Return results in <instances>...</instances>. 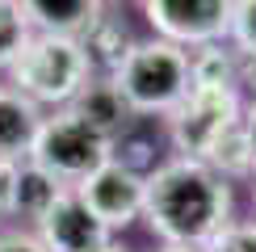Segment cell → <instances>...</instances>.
I'll use <instances>...</instances> for the list:
<instances>
[{"mask_svg": "<svg viewBox=\"0 0 256 252\" xmlns=\"http://www.w3.org/2000/svg\"><path fill=\"white\" fill-rule=\"evenodd\" d=\"M236 218V189L202 160L168 156L143 176V223L160 248H206Z\"/></svg>", "mask_w": 256, "mask_h": 252, "instance_id": "cell-1", "label": "cell"}, {"mask_svg": "<svg viewBox=\"0 0 256 252\" xmlns=\"http://www.w3.org/2000/svg\"><path fill=\"white\" fill-rule=\"evenodd\" d=\"M110 80L138 122H164L189 92V50L164 38H134Z\"/></svg>", "mask_w": 256, "mask_h": 252, "instance_id": "cell-2", "label": "cell"}, {"mask_svg": "<svg viewBox=\"0 0 256 252\" xmlns=\"http://www.w3.org/2000/svg\"><path fill=\"white\" fill-rule=\"evenodd\" d=\"M8 88L30 97L38 110H63L76 101V92L92 80V68L84 59L76 38L59 34H30L21 55L8 63Z\"/></svg>", "mask_w": 256, "mask_h": 252, "instance_id": "cell-3", "label": "cell"}, {"mask_svg": "<svg viewBox=\"0 0 256 252\" xmlns=\"http://www.w3.org/2000/svg\"><path fill=\"white\" fill-rule=\"evenodd\" d=\"M105 160H114V143L92 130L72 105L42 114L38 139H34V147H30V164L46 168L59 185L76 189L84 176L97 172Z\"/></svg>", "mask_w": 256, "mask_h": 252, "instance_id": "cell-4", "label": "cell"}, {"mask_svg": "<svg viewBox=\"0 0 256 252\" xmlns=\"http://www.w3.org/2000/svg\"><path fill=\"white\" fill-rule=\"evenodd\" d=\"M236 122H244V92L240 88H202V84H189L185 101L164 118V134H168L172 156L202 160Z\"/></svg>", "mask_w": 256, "mask_h": 252, "instance_id": "cell-5", "label": "cell"}, {"mask_svg": "<svg viewBox=\"0 0 256 252\" xmlns=\"http://www.w3.org/2000/svg\"><path fill=\"white\" fill-rule=\"evenodd\" d=\"M231 4L236 0H143L138 13L152 26V38H164L180 50L227 42Z\"/></svg>", "mask_w": 256, "mask_h": 252, "instance_id": "cell-6", "label": "cell"}, {"mask_svg": "<svg viewBox=\"0 0 256 252\" xmlns=\"http://www.w3.org/2000/svg\"><path fill=\"white\" fill-rule=\"evenodd\" d=\"M76 194L97 214V223L110 231H126L143 218V176L118 160H105L97 172H88L76 185Z\"/></svg>", "mask_w": 256, "mask_h": 252, "instance_id": "cell-7", "label": "cell"}, {"mask_svg": "<svg viewBox=\"0 0 256 252\" xmlns=\"http://www.w3.org/2000/svg\"><path fill=\"white\" fill-rule=\"evenodd\" d=\"M34 236L42 240L46 252H92V248L110 244L114 231L97 223V214L80 202L76 189H63L55 202L34 218Z\"/></svg>", "mask_w": 256, "mask_h": 252, "instance_id": "cell-8", "label": "cell"}, {"mask_svg": "<svg viewBox=\"0 0 256 252\" xmlns=\"http://www.w3.org/2000/svg\"><path fill=\"white\" fill-rule=\"evenodd\" d=\"M72 110H76V114H80V118L88 122L97 134H105L110 143H114V139H122V134L138 122L134 114H130V105H126V97L118 92V84H114L110 76H92V80L76 92Z\"/></svg>", "mask_w": 256, "mask_h": 252, "instance_id": "cell-9", "label": "cell"}, {"mask_svg": "<svg viewBox=\"0 0 256 252\" xmlns=\"http://www.w3.org/2000/svg\"><path fill=\"white\" fill-rule=\"evenodd\" d=\"M42 114L46 110H38L30 97H21L8 84H0V160H8V164L30 160V147L38 139Z\"/></svg>", "mask_w": 256, "mask_h": 252, "instance_id": "cell-10", "label": "cell"}, {"mask_svg": "<svg viewBox=\"0 0 256 252\" xmlns=\"http://www.w3.org/2000/svg\"><path fill=\"white\" fill-rule=\"evenodd\" d=\"M76 42H80L84 59H88L92 76H114V72H118V63L126 59V50L134 46V34H130V26L122 21V13L101 8L97 21H92V26L84 30Z\"/></svg>", "mask_w": 256, "mask_h": 252, "instance_id": "cell-11", "label": "cell"}, {"mask_svg": "<svg viewBox=\"0 0 256 252\" xmlns=\"http://www.w3.org/2000/svg\"><path fill=\"white\" fill-rule=\"evenodd\" d=\"M34 34H59V38H80L97 21L101 0H17Z\"/></svg>", "mask_w": 256, "mask_h": 252, "instance_id": "cell-12", "label": "cell"}, {"mask_svg": "<svg viewBox=\"0 0 256 252\" xmlns=\"http://www.w3.org/2000/svg\"><path fill=\"white\" fill-rule=\"evenodd\" d=\"M202 164H206L210 172H218L222 181H231V185L236 181H256V143H252L248 126L236 122L206 156H202Z\"/></svg>", "mask_w": 256, "mask_h": 252, "instance_id": "cell-13", "label": "cell"}, {"mask_svg": "<svg viewBox=\"0 0 256 252\" xmlns=\"http://www.w3.org/2000/svg\"><path fill=\"white\" fill-rule=\"evenodd\" d=\"M63 189H68V185H59L46 168L21 160V164H17V181H13V210H8V214L30 218V223H34V218H38L50 202H55Z\"/></svg>", "mask_w": 256, "mask_h": 252, "instance_id": "cell-14", "label": "cell"}, {"mask_svg": "<svg viewBox=\"0 0 256 252\" xmlns=\"http://www.w3.org/2000/svg\"><path fill=\"white\" fill-rule=\"evenodd\" d=\"M189 84L240 88V55L231 50V42H210V46L189 50Z\"/></svg>", "mask_w": 256, "mask_h": 252, "instance_id": "cell-15", "label": "cell"}, {"mask_svg": "<svg viewBox=\"0 0 256 252\" xmlns=\"http://www.w3.org/2000/svg\"><path fill=\"white\" fill-rule=\"evenodd\" d=\"M30 21L21 13L17 0H0V72H8V63L21 55V46L30 42Z\"/></svg>", "mask_w": 256, "mask_h": 252, "instance_id": "cell-16", "label": "cell"}, {"mask_svg": "<svg viewBox=\"0 0 256 252\" xmlns=\"http://www.w3.org/2000/svg\"><path fill=\"white\" fill-rule=\"evenodd\" d=\"M227 42L240 59L256 63V0H236L231 4V26H227Z\"/></svg>", "mask_w": 256, "mask_h": 252, "instance_id": "cell-17", "label": "cell"}, {"mask_svg": "<svg viewBox=\"0 0 256 252\" xmlns=\"http://www.w3.org/2000/svg\"><path fill=\"white\" fill-rule=\"evenodd\" d=\"M202 252H256V218H231Z\"/></svg>", "mask_w": 256, "mask_h": 252, "instance_id": "cell-18", "label": "cell"}, {"mask_svg": "<svg viewBox=\"0 0 256 252\" xmlns=\"http://www.w3.org/2000/svg\"><path fill=\"white\" fill-rule=\"evenodd\" d=\"M0 252H46L34 231H0Z\"/></svg>", "mask_w": 256, "mask_h": 252, "instance_id": "cell-19", "label": "cell"}, {"mask_svg": "<svg viewBox=\"0 0 256 252\" xmlns=\"http://www.w3.org/2000/svg\"><path fill=\"white\" fill-rule=\"evenodd\" d=\"M13 181H17V164L0 160V214L13 210Z\"/></svg>", "mask_w": 256, "mask_h": 252, "instance_id": "cell-20", "label": "cell"}, {"mask_svg": "<svg viewBox=\"0 0 256 252\" xmlns=\"http://www.w3.org/2000/svg\"><path fill=\"white\" fill-rule=\"evenodd\" d=\"M244 126H248V134H252V143H256V97L244 101Z\"/></svg>", "mask_w": 256, "mask_h": 252, "instance_id": "cell-21", "label": "cell"}, {"mask_svg": "<svg viewBox=\"0 0 256 252\" xmlns=\"http://www.w3.org/2000/svg\"><path fill=\"white\" fill-rule=\"evenodd\" d=\"M105 8H114V13H122V8H138L143 0H101Z\"/></svg>", "mask_w": 256, "mask_h": 252, "instance_id": "cell-22", "label": "cell"}, {"mask_svg": "<svg viewBox=\"0 0 256 252\" xmlns=\"http://www.w3.org/2000/svg\"><path fill=\"white\" fill-rule=\"evenodd\" d=\"M92 252H130V248L118 244V240H110V244H101V248H92Z\"/></svg>", "mask_w": 256, "mask_h": 252, "instance_id": "cell-23", "label": "cell"}, {"mask_svg": "<svg viewBox=\"0 0 256 252\" xmlns=\"http://www.w3.org/2000/svg\"><path fill=\"white\" fill-rule=\"evenodd\" d=\"M156 252H198V248H156Z\"/></svg>", "mask_w": 256, "mask_h": 252, "instance_id": "cell-24", "label": "cell"}, {"mask_svg": "<svg viewBox=\"0 0 256 252\" xmlns=\"http://www.w3.org/2000/svg\"><path fill=\"white\" fill-rule=\"evenodd\" d=\"M252 218H256V214H252Z\"/></svg>", "mask_w": 256, "mask_h": 252, "instance_id": "cell-25", "label": "cell"}]
</instances>
